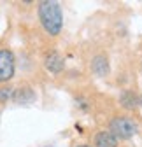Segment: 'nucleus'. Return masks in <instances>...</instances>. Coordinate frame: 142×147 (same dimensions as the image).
<instances>
[{
    "label": "nucleus",
    "instance_id": "nucleus-1",
    "mask_svg": "<svg viewBox=\"0 0 142 147\" xmlns=\"http://www.w3.org/2000/svg\"><path fill=\"white\" fill-rule=\"evenodd\" d=\"M39 20L44 26V30L49 35H58L62 32V25H63V14H62V7L58 2H46L39 4Z\"/></svg>",
    "mask_w": 142,
    "mask_h": 147
},
{
    "label": "nucleus",
    "instance_id": "nucleus-2",
    "mask_svg": "<svg viewBox=\"0 0 142 147\" xmlns=\"http://www.w3.org/2000/svg\"><path fill=\"white\" fill-rule=\"evenodd\" d=\"M111 131L119 138H130L137 131V124L130 117H114L111 121Z\"/></svg>",
    "mask_w": 142,
    "mask_h": 147
},
{
    "label": "nucleus",
    "instance_id": "nucleus-3",
    "mask_svg": "<svg viewBox=\"0 0 142 147\" xmlns=\"http://www.w3.org/2000/svg\"><path fill=\"white\" fill-rule=\"evenodd\" d=\"M14 76V56L9 49H0V82H7Z\"/></svg>",
    "mask_w": 142,
    "mask_h": 147
},
{
    "label": "nucleus",
    "instance_id": "nucleus-4",
    "mask_svg": "<svg viewBox=\"0 0 142 147\" xmlns=\"http://www.w3.org/2000/svg\"><path fill=\"white\" fill-rule=\"evenodd\" d=\"M97 147H118V137L112 131H98L95 137Z\"/></svg>",
    "mask_w": 142,
    "mask_h": 147
},
{
    "label": "nucleus",
    "instance_id": "nucleus-5",
    "mask_svg": "<svg viewBox=\"0 0 142 147\" xmlns=\"http://www.w3.org/2000/svg\"><path fill=\"white\" fill-rule=\"evenodd\" d=\"M46 68L53 74H58L63 70V60L58 53H51L49 56H46Z\"/></svg>",
    "mask_w": 142,
    "mask_h": 147
},
{
    "label": "nucleus",
    "instance_id": "nucleus-6",
    "mask_svg": "<svg viewBox=\"0 0 142 147\" xmlns=\"http://www.w3.org/2000/svg\"><path fill=\"white\" fill-rule=\"evenodd\" d=\"M91 70L97 74V76H100V77L107 76V72H109V63H107V60H105L103 56H95L93 61H91Z\"/></svg>",
    "mask_w": 142,
    "mask_h": 147
},
{
    "label": "nucleus",
    "instance_id": "nucleus-7",
    "mask_svg": "<svg viewBox=\"0 0 142 147\" xmlns=\"http://www.w3.org/2000/svg\"><path fill=\"white\" fill-rule=\"evenodd\" d=\"M14 100L18 103H32L35 100V95H33V91L30 88H25V89L16 91V93H14Z\"/></svg>",
    "mask_w": 142,
    "mask_h": 147
},
{
    "label": "nucleus",
    "instance_id": "nucleus-8",
    "mask_svg": "<svg viewBox=\"0 0 142 147\" xmlns=\"http://www.w3.org/2000/svg\"><path fill=\"white\" fill-rule=\"evenodd\" d=\"M121 103H123V107H126V109H135L137 107V103H139V100H137V96L132 93V91H123V95H121Z\"/></svg>",
    "mask_w": 142,
    "mask_h": 147
},
{
    "label": "nucleus",
    "instance_id": "nucleus-9",
    "mask_svg": "<svg viewBox=\"0 0 142 147\" xmlns=\"http://www.w3.org/2000/svg\"><path fill=\"white\" fill-rule=\"evenodd\" d=\"M9 96H11V89L9 88H2V89H0V100H5Z\"/></svg>",
    "mask_w": 142,
    "mask_h": 147
},
{
    "label": "nucleus",
    "instance_id": "nucleus-10",
    "mask_svg": "<svg viewBox=\"0 0 142 147\" xmlns=\"http://www.w3.org/2000/svg\"><path fill=\"white\" fill-rule=\"evenodd\" d=\"M77 147H91V145H77Z\"/></svg>",
    "mask_w": 142,
    "mask_h": 147
},
{
    "label": "nucleus",
    "instance_id": "nucleus-11",
    "mask_svg": "<svg viewBox=\"0 0 142 147\" xmlns=\"http://www.w3.org/2000/svg\"><path fill=\"white\" fill-rule=\"evenodd\" d=\"M139 103H140V105H142V96H140V98H139Z\"/></svg>",
    "mask_w": 142,
    "mask_h": 147
}]
</instances>
